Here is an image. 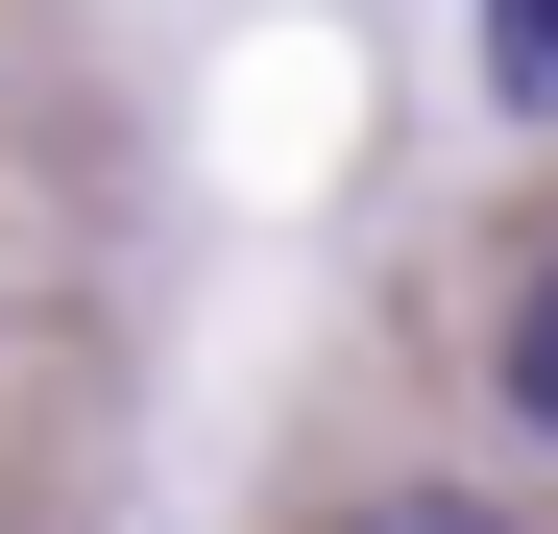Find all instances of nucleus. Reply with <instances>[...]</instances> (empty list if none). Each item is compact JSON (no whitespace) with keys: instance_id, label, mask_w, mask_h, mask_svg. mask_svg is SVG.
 I'll list each match as a JSON object with an SVG mask.
<instances>
[{"instance_id":"1","label":"nucleus","mask_w":558,"mask_h":534,"mask_svg":"<svg viewBox=\"0 0 558 534\" xmlns=\"http://www.w3.org/2000/svg\"><path fill=\"white\" fill-rule=\"evenodd\" d=\"M510 413H534V462H558V267L510 292Z\"/></svg>"},{"instance_id":"3","label":"nucleus","mask_w":558,"mask_h":534,"mask_svg":"<svg viewBox=\"0 0 558 534\" xmlns=\"http://www.w3.org/2000/svg\"><path fill=\"white\" fill-rule=\"evenodd\" d=\"M340 534H510L486 486H389V510H340Z\"/></svg>"},{"instance_id":"2","label":"nucleus","mask_w":558,"mask_h":534,"mask_svg":"<svg viewBox=\"0 0 558 534\" xmlns=\"http://www.w3.org/2000/svg\"><path fill=\"white\" fill-rule=\"evenodd\" d=\"M486 73H510V98H558V0H486Z\"/></svg>"}]
</instances>
